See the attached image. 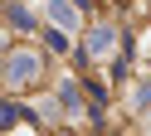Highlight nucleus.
<instances>
[{"instance_id": "1", "label": "nucleus", "mask_w": 151, "mask_h": 136, "mask_svg": "<svg viewBox=\"0 0 151 136\" xmlns=\"http://www.w3.org/2000/svg\"><path fill=\"white\" fill-rule=\"evenodd\" d=\"M39 68H44V63H39V54H29V49H24V54H15V58H10V83H20V87H24V83H34V78H39Z\"/></svg>"}, {"instance_id": "2", "label": "nucleus", "mask_w": 151, "mask_h": 136, "mask_svg": "<svg viewBox=\"0 0 151 136\" xmlns=\"http://www.w3.org/2000/svg\"><path fill=\"white\" fill-rule=\"evenodd\" d=\"M59 102H63V112H68V117H78V112H83V92H78V83H63V87H59Z\"/></svg>"}, {"instance_id": "3", "label": "nucleus", "mask_w": 151, "mask_h": 136, "mask_svg": "<svg viewBox=\"0 0 151 136\" xmlns=\"http://www.w3.org/2000/svg\"><path fill=\"white\" fill-rule=\"evenodd\" d=\"M49 19L54 24H78V10H73L68 0H49Z\"/></svg>"}, {"instance_id": "4", "label": "nucleus", "mask_w": 151, "mask_h": 136, "mask_svg": "<svg viewBox=\"0 0 151 136\" xmlns=\"http://www.w3.org/2000/svg\"><path fill=\"white\" fill-rule=\"evenodd\" d=\"M107 49H112V29H107V24H98V29L88 34V54H107Z\"/></svg>"}, {"instance_id": "5", "label": "nucleus", "mask_w": 151, "mask_h": 136, "mask_svg": "<svg viewBox=\"0 0 151 136\" xmlns=\"http://www.w3.org/2000/svg\"><path fill=\"white\" fill-rule=\"evenodd\" d=\"M132 107H151V83H137V87H132Z\"/></svg>"}, {"instance_id": "6", "label": "nucleus", "mask_w": 151, "mask_h": 136, "mask_svg": "<svg viewBox=\"0 0 151 136\" xmlns=\"http://www.w3.org/2000/svg\"><path fill=\"white\" fill-rule=\"evenodd\" d=\"M15 117H20V107H0V126H15Z\"/></svg>"}, {"instance_id": "7", "label": "nucleus", "mask_w": 151, "mask_h": 136, "mask_svg": "<svg viewBox=\"0 0 151 136\" xmlns=\"http://www.w3.org/2000/svg\"><path fill=\"white\" fill-rule=\"evenodd\" d=\"M20 136H34V131H20Z\"/></svg>"}]
</instances>
